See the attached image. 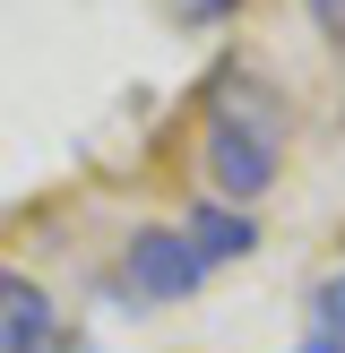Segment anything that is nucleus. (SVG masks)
Returning a JSON list of instances; mask_svg holds the SVG:
<instances>
[{
  "label": "nucleus",
  "instance_id": "obj_7",
  "mask_svg": "<svg viewBox=\"0 0 345 353\" xmlns=\"http://www.w3.org/2000/svg\"><path fill=\"white\" fill-rule=\"evenodd\" d=\"M302 9H310V17H319V26H328V34H345V0H302Z\"/></svg>",
  "mask_w": 345,
  "mask_h": 353
},
{
  "label": "nucleus",
  "instance_id": "obj_5",
  "mask_svg": "<svg viewBox=\"0 0 345 353\" xmlns=\"http://www.w3.org/2000/svg\"><path fill=\"white\" fill-rule=\"evenodd\" d=\"M310 336H302V353H345V268L337 276H319V293H310Z\"/></svg>",
  "mask_w": 345,
  "mask_h": 353
},
{
  "label": "nucleus",
  "instance_id": "obj_1",
  "mask_svg": "<svg viewBox=\"0 0 345 353\" xmlns=\"http://www.w3.org/2000/svg\"><path fill=\"white\" fill-rule=\"evenodd\" d=\"M199 164H207V199H224V207L268 199L276 172H285V103H276L259 78H224L216 112H207Z\"/></svg>",
  "mask_w": 345,
  "mask_h": 353
},
{
  "label": "nucleus",
  "instance_id": "obj_6",
  "mask_svg": "<svg viewBox=\"0 0 345 353\" xmlns=\"http://www.w3.org/2000/svg\"><path fill=\"white\" fill-rule=\"evenodd\" d=\"M172 17H181V26H224V17L241 9V0H164Z\"/></svg>",
  "mask_w": 345,
  "mask_h": 353
},
{
  "label": "nucleus",
  "instance_id": "obj_3",
  "mask_svg": "<svg viewBox=\"0 0 345 353\" xmlns=\"http://www.w3.org/2000/svg\"><path fill=\"white\" fill-rule=\"evenodd\" d=\"M69 327H61V302H52L34 276L0 268V353H61Z\"/></svg>",
  "mask_w": 345,
  "mask_h": 353
},
{
  "label": "nucleus",
  "instance_id": "obj_4",
  "mask_svg": "<svg viewBox=\"0 0 345 353\" xmlns=\"http://www.w3.org/2000/svg\"><path fill=\"white\" fill-rule=\"evenodd\" d=\"M181 233H190V250H199L207 268H224V259H250V250H259V224H250V207H224V199H199Z\"/></svg>",
  "mask_w": 345,
  "mask_h": 353
},
{
  "label": "nucleus",
  "instance_id": "obj_2",
  "mask_svg": "<svg viewBox=\"0 0 345 353\" xmlns=\"http://www.w3.org/2000/svg\"><path fill=\"white\" fill-rule=\"evenodd\" d=\"M121 285H130L138 302H190V293L207 285V259L190 250L181 224H147V233L121 250Z\"/></svg>",
  "mask_w": 345,
  "mask_h": 353
}]
</instances>
